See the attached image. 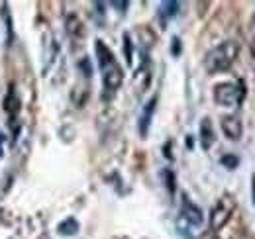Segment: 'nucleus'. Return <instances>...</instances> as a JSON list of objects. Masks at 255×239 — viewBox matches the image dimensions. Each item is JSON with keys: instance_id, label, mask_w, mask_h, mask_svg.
<instances>
[{"instance_id": "obj_20", "label": "nucleus", "mask_w": 255, "mask_h": 239, "mask_svg": "<svg viewBox=\"0 0 255 239\" xmlns=\"http://www.w3.org/2000/svg\"><path fill=\"white\" fill-rule=\"evenodd\" d=\"M238 239H252V238H250V236H240Z\"/></svg>"}, {"instance_id": "obj_13", "label": "nucleus", "mask_w": 255, "mask_h": 239, "mask_svg": "<svg viewBox=\"0 0 255 239\" xmlns=\"http://www.w3.org/2000/svg\"><path fill=\"white\" fill-rule=\"evenodd\" d=\"M67 30H69L71 35L81 33V22H79V18H77V16H71V18L67 20Z\"/></svg>"}, {"instance_id": "obj_15", "label": "nucleus", "mask_w": 255, "mask_h": 239, "mask_svg": "<svg viewBox=\"0 0 255 239\" xmlns=\"http://www.w3.org/2000/svg\"><path fill=\"white\" fill-rule=\"evenodd\" d=\"M163 179H165V184H167V190L173 194L175 192V175H173V171L165 169L163 171Z\"/></svg>"}, {"instance_id": "obj_9", "label": "nucleus", "mask_w": 255, "mask_h": 239, "mask_svg": "<svg viewBox=\"0 0 255 239\" xmlns=\"http://www.w3.org/2000/svg\"><path fill=\"white\" fill-rule=\"evenodd\" d=\"M96 55H98V65H100V69H104L106 65H110V63H114V55H112V51L98 39L96 41Z\"/></svg>"}, {"instance_id": "obj_4", "label": "nucleus", "mask_w": 255, "mask_h": 239, "mask_svg": "<svg viewBox=\"0 0 255 239\" xmlns=\"http://www.w3.org/2000/svg\"><path fill=\"white\" fill-rule=\"evenodd\" d=\"M204 222V216H202V210L198 208L196 204H192L189 198L183 200V208H181V218H179V230L185 234L187 228H194L198 230Z\"/></svg>"}, {"instance_id": "obj_5", "label": "nucleus", "mask_w": 255, "mask_h": 239, "mask_svg": "<svg viewBox=\"0 0 255 239\" xmlns=\"http://www.w3.org/2000/svg\"><path fill=\"white\" fill-rule=\"evenodd\" d=\"M122 81H124V73L116 61L102 69V83H104V89L108 92H116L122 87Z\"/></svg>"}, {"instance_id": "obj_8", "label": "nucleus", "mask_w": 255, "mask_h": 239, "mask_svg": "<svg viewBox=\"0 0 255 239\" xmlns=\"http://www.w3.org/2000/svg\"><path fill=\"white\" fill-rule=\"evenodd\" d=\"M198 139H200L202 149H210L214 145L216 135H214V127H212L210 118H202V121H200V135H198Z\"/></svg>"}, {"instance_id": "obj_17", "label": "nucleus", "mask_w": 255, "mask_h": 239, "mask_svg": "<svg viewBox=\"0 0 255 239\" xmlns=\"http://www.w3.org/2000/svg\"><path fill=\"white\" fill-rule=\"evenodd\" d=\"M181 53V41L179 37H173V55H179Z\"/></svg>"}, {"instance_id": "obj_16", "label": "nucleus", "mask_w": 255, "mask_h": 239, "mask_svg": "<svg viewBox=\"0 0 255 239\" xmlns=\"http://www.w3.org/2000/svg\"><path fill=\"white\" fill-rule=\"evenodd\" d=\"M124 47H126V61L128 65H131V41H129V35H124Z\"/></svg>"}, {"instance_id": "obj_18", "label": "nucleus", "mask_w": 255, "mask_h": 239, "mask_svg": "<svg viewBox=\"0 0 255 239\" xmlns=\"http://www.w3.org/2000/svg\"><path fill=\"white\" fill-rule=\"evenodd\" d=\"M112 6H114V8H120V12H126L128 2H112Z\"/></svg>"}, {"instance_id": "obj_12", "label": "nucleus", "mask_w": 255, "mask_h": 239, "mask_svg": "<svg viewBox=\"0 0 255 239\" xmlns=\"http://www.w3.org/2000/svg\"><path fill=\"white\" fill-rule=\"evenodd\" d=\"M4 104H6V106H4V108H6V112L14 118V116L18 114V110H20V98L16 96V90L14 89H10V92H8V96H6V102H4Z\"/></svg>"}, {"instance_id": "obj_19", "label": "nucleus", "mask_w": 255, "mask_h": 239, "mask_svg": "<svg viewBox=\"0 0 255 239\" xmlns=\"http://www.w3.org/2000/svg\"><path fill=\"white\" fill-rule=\"evenodd\" d=\"M252 200H254L255 204V175L252 177Z\"/></svg>"}, {"instance_id": "obj_14", "label": "nucleus", "mask_w": 255, "mask_h": 239, "mask_svg": "<svg viewBox=\"0 0 255 239\" xmlns=\"http://www.w3.org/2000/svg\"><path fill=\"white\" fill-rule=\"evenodd\" d=\"M220 161H222L224 167H226V169H230V171H232V169H236V167L240 165V159H238L236 155H224Z\"/></svg>"}, {"instance_id": "obj_10", "label": "nucleus", "mask_w": 255, "mask_h": 239, "mask_svg": "<svg viewBox=\"0 0 255 239\" xmlns=\"http://www.w3.org/2000/svg\"><path fill=\"white\" fill-rule=\"evenodd\" d=\"M57 232L65 236V238H71V236H77L79 234V222L75 218H67L63 220L59 226H57Z\"/></svg>"}, {"instance_id": "obj_1", "label": "nucleus", "mask_w": 255, "mask_h": 239, "mask_svg": "<svg viewBox=\"0 0 255 239\" xmlns=\"http://www.w3.org/2000/svg\"><path fill=\"white\" fill-rule=\"evenodd\" d=\"M240 55V43L236 39H226L220 45H216L214 49H210L204 57V69L214 75V73H224L228 71L234 61Z\"/></svg>"}, {"instance_id": "obj_6", "label": "nucleus", "mask_w": 255, "mask_h": 239, "mask_svg": "<svg viewBox=\"0 0 255 239\" xmlns=\"http://www.w3.org/2000/svg\"><path fill=\"white\" fill-rule=\"evenodd\" d=\"M220 125H222L224 135H226L228 139L238 141V139L242 137L244 127H242V121H240V118H236V116H224V118L220 120Z\"/></svg>"}, {"instance_id": "obj_7", "label": "nucleus", "mask_w": 255, "mask_h": 239, "mask_svg": "<svg viewBox=\"0 0 255 239\" xmlns=\"http://www.w3.org/2000/svg\"><path fill=\"white\" fill-rule=\"evenodd\" d=\"M155 108H157V96H151V100L143 106L141 116H139V135L141 137H147V131H149V125H151V118H153Z\"/></svg>"}, {"instance_id": "obj_3", "label": "nucleus", "mask_w": 255, "mask_h": 239, "mask_svg": "<svg viewBox=\"0 0 255 239\" xmlns=\"http://www.w3.org/2000/svg\"><path fill=\"white\" fill-rule=\"evenodd\" d=\"M234 208H236L234 198L222 196V198L216 202V206L212 208V212H210V230L220 232L224 226L230 222V218H232V214H234Z\"/></svg>"}, {"instance_id": "obj_11", "label": "nucleus", "mask_w": 255, "mask_h": 239, "mask_svg": "<svg viewBox=\"0 0 255 239\" xmlns=\"http://www.w3.org/2000/svg\"><path fill=\"white\" fill-rule=\"evenodd\" d=\"M179 8H181V4L175 2V0H171V2H163V4L159 6V18L163 20V22H167L169 18H173V16L179 14Z\"/></svg>"}, {"instance_id": "obj_2", "label": "nucleus", "mask_w": 255, "mask_h": 239, "mask_svg": "<svg viewBox=\"0 0 255 239\" xmlns=\"http://www.w3.org/2000/svg\"><path fill=\"white\" fill-rule=\"evenodd\" d=\"M246 98V85L242 81H232V83H222L214 87V100L216 104L232 108L240 106Z\"/></svg>"}]
</instances>
